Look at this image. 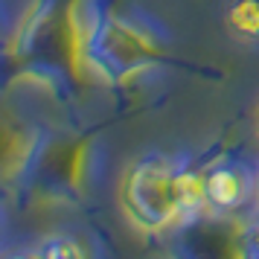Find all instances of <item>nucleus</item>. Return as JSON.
<instances>
[{
  "label": "nucleus",
  "mask_w": 259,
  "mask_h": 259,
  "mask_svg": "<svg viewBox=\"0 0 259 259\" xmlns=\"http://www.w3.org/2000/svg\"><path fill=\"white\" fill-rule=\"evenodd\" d=\"M117 201L131 227L140 233H160L181 219L207 210L204 175L175 172L163 160H140L125 166Z\"/></svg>",
  "instance_id": "f257e3e1"
},
{
  "label": "nucleus",
  "mask_w": 259,
  "mask_h": 259,
  "mask_svg": "<svg viewBox=\"0 0 259 259\" xmlns=\"http://www.w3.org/2000/svg\"><path fill=\"white\" fill-rule=\"evenodd\" d=\"M160 59V47L140 26L122 21L117 15L99 18L94 29L84 73L96 76L105 84H125L134 76L154 67Z\"/></svg>",
  "instance_id": "f03ea898"
},
{
  "label": "nucleus",
  "mask_w": 259,
  "mask_h": 259,
  "mask_svg": "<svg viewBox=\"0 0 259 259\" xmlns=\"http://www.w3.org/2000/svg\"><path fill=\"white\" fill-rule=\"evenodd\" d=\"M99 24L91 0H70L67 6V21H64V35H67V59H70L73 76H84V61L94 29Z\"/></svg>",
  "instance_id": "7ed1b4c3"
},
{
  "label": "nucleus",
  "mask_w": 259,
  "mask_h": 259,
  "mask_svg": "<svg viewBox=\"0 0 259 259\" xmlns=\"http://www.w3.org/2000/svg\"><path fill=\"white\" fill-rule=\"evenodd\" d=\"M247 195V178L236 166H215L204 175V201L212 212L236 210Z\"/></svg>",
  "instance_id": "20e7f679"
},
{
  "label": "nucleus",
  "mask_w": 259,
  "mask_h": 259,
  "mask_svg": "<svg viewBox=\"0 0 259 259\" xmlns=\"http://www.w3.org/2000/svg\"><path fill=\"white\" fill-rule=\"evenodd\" d=\"M227 26L242 41H259V0H233L227 9Z\"/></svg>",
  "instance_id": "39448f33"
},
{
  "label": "nucleus",
  "mask_w": 259,
  "mask_h": 259,
  "mask_svg": "<svg viewBox=\"0 0 259 259\" xmlns=\"http://www.w3.org/2000/svg\"><path fill=\"white\" fill-rule=\"evenodd\" d=\"M44 18H47V6H44L41 0H32L29 9L24 12V18H21V26H18V35H15V53H26V50H29L32 38L38 35V29H41V24H44Z\"/></svg>",
  "instance_id": "423d86ee"
},
{
  "label": "nucleus",
  "mask_w": 259,
  "mask_h": 259,
  "mask_svg": "<svg viewBox=\"0 0 259 259\" xmlns=\"http://www.w3.org/2000/svg\"><path fill=\"white\" fill-rule=\"evenodd\" d=\"M88 253V247L82 242H76L73 236H50L47 242H41L38 256H50V259H79Z\"/></svg>",
  "instance_id": "0eeeda50"
},
{
  "label": "nucleus",
  "mask_w": 259,
  "mask_h": 259,
  "mask_svg": "<svg viewBox=\"0 0 259 259\" xmlns=\"http://www.w3.org/2000/svg\"><path fill=\"white\" fill-rule=\"evenodd\" d=\"M88 157H91V146L88 143H79L70 154V166H67V181H70L73 189H82L84 181H88Z\"/></svg>",
  "instance_id": "6e6552de"
},
{
  "label": "nucleus",
  "mask_w": 259,
  "mask_h": 259,
  "mask_svg": "<svg viewBox=\"0 0 259 259\" xmlns=\"http://www.w3.org/2000/svg\"><path fill=\"white\" fill-rule=\"evenodd\" d=\"M253 128H256V137H259V108H256V117H253Z\"/></svg>",
  "instance_id": "1a4fd4ad"
}]
</instances>
